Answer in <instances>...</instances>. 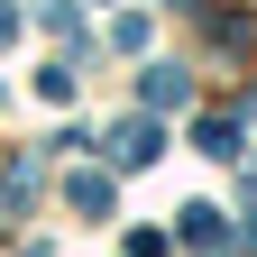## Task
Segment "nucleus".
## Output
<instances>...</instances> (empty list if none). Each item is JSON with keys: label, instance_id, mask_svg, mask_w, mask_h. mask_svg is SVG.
I'll list each match as a JSON object with an SVG mask.
<instances>
[{"label": "nucleus", "instance_id": "1", "mask_svg": "<svg viewBox=\"0 0 257 257\" xmlns=\"http://www.w3.org/2000/svg\"><path fill=\"white\" fill-rule=\"evenodd\" d=\"M138 92H147V110H184V101H193V74H184V64H147Z\"/></svg>", "mask_w": 257, "mask_h": 257}, {"label": "nucleus", "instance_id": "2", "mask_svg": "<svg viewBox=\"0 0 257 257\" xmlns=\"http://www.w3.org/2000/svg\"><path fill=\"white\" fill-rule=\"evenodd\" d=\"M156 156V119H119L110 128V166H147Z\"/></svg>", "mask_w": 257, "mask_h": 257}, {"label": "nucleus", "instance_id": "3", "mask_svg": "<svg viewBox=\"0 0 257 257\" xmlns=\"http://www.w3.org/2000/svg\"><path fill=\"white\" fill-rule=\"evenodd\" d=\"M64 193H74V211H101V220H110V175H74Z\"/></svg>", "mask_w": 257, "mask_h": 257}, {"label": "nucleus", "instance_id": "4", "mask_svg": "<svg viewBox=\"0 0 257 257\" xmlns=\"http://www.w3.org/2000/svg\"><path fill=\"white\" fill-rule=\"evenodd\" d=\"M184 248H220V211H211V202L184 211Z\"/></svg>", "mask_w": 257, "mask_h": 257}, {"label": "nucleus", "instance_id": "5", "mask_svg": "<svg viewBox=\"0 0 257 257\" xmlns=\"http://www.w3.org/2000/svg\"><path fill=\"white\" fill-rule=\"evenodd\" d=\"M202 156H239V119H202Z\"/></svg>", "mask_w": 257, "mask_h": 257}, {"label": "nucleus", "instance_id": "6", "mask_svg": "<svg viewBox=\"0 0 257 257\" xmlns=\"http://www.w3.org/2000/svg\"><path fill=\"white\" fill-rule=\"evenodd\" d=\"M10 37H19V10H10V0H0V46H10Z\"/></svg>", "mask_w": 257, "mask_h": 257}]
</instances>
